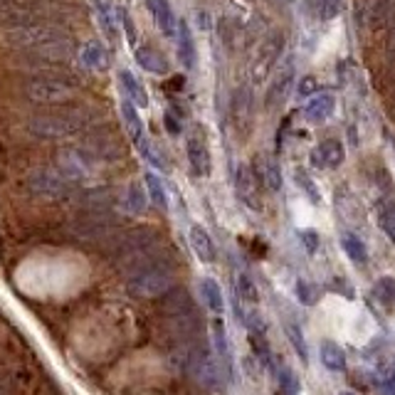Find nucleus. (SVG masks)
Masks as SVG:
<instances>
[{
	"instance_id": "obj_37",
	"label": "nucleus",
	"mask_w": 395,
	"mask_h": 395,
	"mask_svg": "<svg viewBox=\"0 0 395 395\" xmlns=\"http://www.w3.org/2000/svg\"><path fill=\"white\" fill-rule=\"evenodd\" d=\"M237 294L242 297L247 304H255V302H257V287H255V282L250 279L247 275H240V277H237Z\"/></svg>"
},
{
	"instance_id": "obj_36",
	"label": "nucleus",
	"mask_w": 395,
	"mask_h": 395,
	"mask_svg": "<svg viewBox=\"0 0 395 395\" xmlns=\"http://www.w3.org/2000/svg\"><path fill=\"white\" fill-rule=\"evenodd\" d=\"M376 294L386 304L395 307V277H381V279L376 282Z\"/></svg>"
},
{
	"instance_id": "obj_48",
	"label": "nucleus",
	"mask_w": 395,
	"mask_h": 395,
	"mask_svg": "<svg viewBox=\"0 0 395 395\" xmlns=\"http://www.w3.org/2000/svg\"><path fill=\"white\" fill-rule=\"evenodd\" d=\"M341 395H354V393H349V391H346V393H341Z\"/></svg>"
},
{
	"instance_id": "obj_29",
	"label": "nucleus",
	"mask_w": 395,
	"mask_h": 395,
	"mask_svg": "<svg viewBox=\"0 0 395 395\" xmlns=\"http://www.w3.org/2000/svg\"><path fill=\"white\" fill-rule=\"evenodd\" d=\"M319 354H322V363L329 368V371L339 373L346 368V356L344 351H341L339 344H334V341H322V349H319Z\"/></svg>"
},
{
	"instance_id": "obj_35",
	"label": "nucleus",
	"mask_w": 395,
	"mask_h": 395,
	"mask_svg": "<svg viewBox=\"0 0 395 395\" xmlns=\"http://www.w3.org/2000/svg\"><path fill=\"white\" fill-rule=\"evenodd\" d=\"M279 388L284 395H299L302 386H299V378L292 368H282L279 371Z\"/></svg>"
},
{
	"instance_id": "obj_12",
	"label": "nucleus",
	"mask_w": 395,
	"mask_h": 395,
	"mask_svg": "<svg viewBox=\"0 0 395 395\" xmlns=\"http://www.w3.org/2000/svg\"><path fill=\"white\" fill-rule=\"evenodd\" d=\"M185 151H188V163H190V170L198 178H205L210 175L212 170V158H210V148H207V141L200 131L190 133L188 136V143H185Z\"/></svg>"
},
{
	"instance_id": "obj_20",
	"label": "nucleus",
	"mask_w": 395,
	"mask_h": 395,
	"mask_svg": "<svg viewBox=\"0 0 395 395\" xmlns=\"http://www.w3.org/2000/svg\"><path fill=\"white\" fill-rule=\"evenodd\" d=\"M190 247H193V252L198 255L200 262H212L215 260V242H212V237L207 235L205 227L200 225L190 227Z\"/></svg>"
},
{
	"instance_id": "obj_42",
	"label": "nucleus",
	"mask_w": 395,
	"mask_h": 395,
	"mask_svg": "<svg viewBox=\"0 0 395 395\" xmlns=\"http://www.w3.org/2000/svg\"><path fill=\"white\" fill-rule=\"evenodd\" d=\"M116 18H119V23L126 28V37H129V42H136V28H133L129 13H126L124 8H116Z\"/></svg>"
},
{
	"instance_id": "obj_40",
	"label": "nucleus",
	"mask_w": 395,
	"mask_h": 395,
	"mask_svg": "<svg viewBox=\"0 0 395 395\" xmlns=\"http://www.w3.org/2000/svg\"><path fill=\"white\" fill-rule=\"evenodd\" d=\"M341 8H344V0H322L319 3V13L324 20H334L341 13Z\"/></svg>"
},
{
	"instance_id": "obj_23",
	"label": "nucleus",
	"mask_w": 395,
	"mask_h": 395,
	"mask_svg": "<svg viewBox=\"0 0 395 395\" xmlns=\"http://www.w3.org/2000/svg\"><path fill=\"white\" fill-rule=\"evenodd\" d=\"M119 84H121V89H124L126 99H131L136 106H146V104H148L146 89L141 87V82H138V79L133 77L129 69H121V72H119Z\"/></svg>"
},
{
	"instance_id": "obj_14",
	"label": "nucleus",
	"mask_w": 395,
	"mask_h": 395,
	"mask_svg": "<svg viewBox=\"0 0 395 395\" xmlns=\"http://www.w3.org/2000/svg\"><path fill=\"white\" fill-rule=\"evenodd\" d=\"M346 158V151H344V143L339 138H324L317 148H314V156L312 161L317 168H324V170H336Z\"/></svg>"
},
{
	"instance_id": "obj_5",
	"label": "nucleus",
	"mask_w": 395,
	"mask_h": 395,
	"mask_svg": "<svg viewBox=\"0 0 395 395\" xmlns=\"http://www.w3.org/2000/svg\"><path fill=\"white\" fill-rule=\"evenodd\" d=\"M28 185L35 195L42 198H50V200H62L72 193V180H67L60 170H52V168H37L30 173Z\"/></svg>"
},
{
	"instance_id": "obj_32",
	"label": "nucleus",
	"mask_w": 395,
	"mask_h": 395,
	"mask_svg": "<svg viewBox=\"0 0 395 395\" xmlns=\"http://www.w3.org/2000/svg\"><path fill=\"white\" fill-rule=\"evenodd\" d=\"M378 225H381V230L395 242V200H388L378 205Z\"/></svg>"
},
{
	"instance_id": "obj_27",
	"label": "nucleus",
	"mask_w": 395,
	"mask_h": 395,
	"mask_svg": "<svg viewBox=\"0 0 395 395\" xmlns=\"http://www.w3.org/2000/svg\"><path fill=\"white\" fill-rule=\"evenodd\" d=\"M341 247H344L346 257H349L351 262L363 265L368 260V247H366V242H363L359 235L344 232V235H341Z\"/></svg>"
},
{
	"instance_id": "obj_4",
	"label": "nucleus",
	"mask_w": 395,
	"mask_h": 395,
	"mask_svg": "<svg viewBox=\"0 0 395 395\" xmlns=\"http://www.w3.org/2000/svg\"><path fill=\"white\" fill-rule=\"evenodd\" d=\"M282 52H284V33H282V30H272V33L257 45V50H255V57H252L255 82H265V79L270 77V72L275 69Z\"/></svg>"
},
{
	"instance_id": "obj_3",
	"label": "nucleus",
	"mask_w": 395,
	"mask_h": 395,
	"mask_svg": "<svg viewBox=\"0 0 395 395\" xmlns=\"http://www.w3.org/2000/svg\"><path fill=\"white\" fill-rule=\"evenodd\" d=\"M77 82L72 77H55V74H40V77L25 79L23 92L37 104H65L74 97Z\"/></svg>"
},
{
	"instance_id": "obj_28",
	"label": "nucleus",
	"mask_w": 395,
	"mask_h": 395,
	"mask_svg": "<svg viewBox=\"0 0 395 395\" xmlns=\"http://www.w3.org/2000/svg\"><path fill=\"white\" fill-rule=\"evenodd\" d=\"M368 23H371V28H388L391 23H395V0H381L373 5L368 13Z\"/></svg>"
},
{
	"instance_id": "obj_21",
	"label": "nucleus",
	"mask_w": 395,
	"mask_h": 395,
	"mask_svg": "<svg viewBox=\"0 0 395 395\" xmlns=\"http://www.w3.org/2000/svg\"><path fill=\"white\" fill-rule=\"evenodd\" d=\"M178 57L183 62L185 69H193L195 62H198V52H195V40H193V33H190L188 23H178Z\"/></svg>"
},
{
	"instance_id": "obj_31",
	"label": "nucleus",
	"mask_w": 395,
	"mask_h": 395,
	"mask_svg": "<svg viewBox=\"0 0 395 395\" xmlns=\"http://www.w3.org/2000/svg\"><path fill=\"white\" fill-rule=\"evenodd\" d=\"M94 8H97L99 25L104 28L106 37H109V40H116V23H114V13H111L109 0H94Z\"/></svg>"
},
{
	"instance_id": "obj_44",
	"label": "nucleus",
	"mask_w": 395,
	"mask_h": 395,
	"mask_svg": "<svg viewBox=\"0 0 395 395\" xmlns=\"http://www.w3.org/2000/svg\"><path fill=\"white\" fill-rule=\"evenodd\" d=\"M383 395H395V368H391V376L383 381Z\"/></svg>"
},
{
	"instance_id": "obj_17",
	"label": "nucleus",
	"mask_w": 395,
	"mask_h": 395,
	"mask_svg": "<svg viewBox=\"0 0 395 395\" xmlns=\"http://www.w3.org/2000/svg\"><path fill=\"white\" fill-rule=\"evenodd\" d=\"M255 173H257V180L260 185H265L270 193H277V190H282V170L279 165H277L275 158L265 156V153H260L257 158H255Z\"/></svg>"
},
{
	"instance_id": "obj_30",
	"label": "nucleus",
	"mask_w": 395,
	"mask_h": 395,
	"mask_svg": "<svg viewBox=\"0 0 395 395\" xmlns=\"http://www.w3.org/2000/svg\"><path fill=\"white\" fill-rule=\"evenodd\" d=\"M121 202H124V207L131 215H138V212L146 210V190L141 188V183H129V188L124 190Z\"/></svg>"
},
{
	"instance_id": "obj_16",
	"label": "nucleus",
	"mask_w": 395,
	"mask_h": 395,
	"mask_svg": "<svg viewBox=\"0 0 395 395\" xmlns=\"http://www.w3.org/2000/svg\"><path fill=\"white\" fill-rule=\"evenodd\" d=\"M111 227V217L109 212H92L89 210L84 217H79L77 225H74V232L79 237H87V240H97V237H104Z\"/></svg>"
},
{
	"instance_id": "obj_11",
	"label": "nucleus",
	"mask_w": 395,
	"mask_h": 395,
	"mask_svg": "<svg viewBox=\"0 0 395 395\" xmlns=\"http://www.w3.org/2000/svg\"><path fill=\"white\" fill-rule=\"evenodd\" d=\"M0 20L10 28L37 23L35 0H0Z\"/></svg>"
},
{
	"instance_id": "obj_33",
	"label": "nucleus",
	"mask_w": 395,
	"mask_h": 395,
	"mask_svg": "<svg viewBox=\"0 0 395 395\" xmlns=\"http://www.w3.org/2000/svg\"><path fill=\"white\" fill-rule=\"evenodd\" d=\"M143 183H146V188H148V198H151L153 202H156L158 207H168V198H165V190H163V183L156 178L153 173H146L143 175Z\"/></svg>"
},
{
	"instance_id": "obj_2",
	"label": "nucleus",
	"mask_w": 395,
	"mask_h": 395,
	"mask_svg": "<svg viewBox=\"0 0 395 395\" xmlns=\"http://www.w3.org/2000/svg\"><path fill=\"white\" fill-rule=\"evenodd\" d=\"M173 284V272H170L168 265H163L161 260L151 257V252L143 260L136 262V270L126 282V289H129L131 297H161L170 289Z\"/></svg>"
},
{
	"instance_id": "obj_43",
	"label": "nucleus",
	"mask_w": 395,
	"mask_h": 395,
	"mask_svg": "<svg viewBox=\"0 0 395 395\" xmlns=\"http://www.w3.org/2000/svg\"><path fill=\"white\" fill-rule=\"evenodd\" d=\"M302 242H304V247H307L309 252H317V247H319V235L314 232V230H302Z\"/></svg>"
},
{
	"instance_id": "obj_15",
	"label": "nucleus",
	"mask_w": 395,
	"mask_h": 395,
	"mask_svg": "<svg viewBox=\"0 0 395 395\" xmlns=\"http://www.w3.org/2000/svg\"><path fill=\"white\" fill-rule=\"evenodd\" d=\"M334 109H336V99H334V94L324 92V94H317V97L309 99V104L304 106L302 116H304V121H307V124L319 126V124H324V121H329V119H331V114H334Z\"/></svg>"
},
{
	"instance_id": "obj_24",
	"label": "nucleus",
	"mask_w": 395,
	"mask_h": 395,
	"mask_svg": "<svg viewBox=\"0 0 395 395\" xmlns=\"http://www.w3.org/2000/svg\"><path fill=\"white\" fill-rule=\"evenodd\" d=\"M82 205L92 212H111V205H114V195H111V188H94L87 190L82 198Z\"/></svg>"
},
{
	"instance_id": "obj_19",
	"label": "nucleus",
	"mask_w": 395,
	"mask_h": 395,
	"mask_svg": "<svg viewBox=\"0 0 395 395\" xmlns=\"http://www.w3.org/2000/svg\"><path fill=\"white\" fill-rule=\"evenodd\" d=\"M136 62L143 72L151 74H165L168 72V62L163 60V55L158 50H153L151 45H138L136 47Z\"/></svg>"
},
{
	"instance_id": "obj_41",
	"label": "nucleus",
	"mask_w": 395,
	"mask_h": 395,
	"mask_svg": "<svg viewBox=\"0 0 395 395\" xmlns=\"http://www.w3.org/2000/svg\"><path fill=\"white\" fill-rule=\"evenodd\" d=\"M319 89V82H317V77H304L302 82H299V89H297V94L302 99H307V97H314V92Z\"/></svg>"
},
{
	"instance_id": "obj_39",
	"label": "nucleus",
	"mask_w": 395,
	"mask_h": 395,
	"mask_svg": "<svg viewBox=\"0 0 395 395\" xmlns=\"http://www.w3.org/2000/svg\"><path fill=\"white\" fill-rule=\"evenodd\" d=\"M287 334H289V339H292V344L297 346V351H299V356H302L304 361L309 359V351H307V344H304V336H302V329L297 327V324H287Z\"/></svg>"
},
{
	"instance_id": "obj_25",
	"label": "nucleus",
	"mask_w": 395,
	"mask_h": 395,
	"mask_svg": "<svg viewBox=\"0 0 395 395\" xmlns=\"http://www.w3.org/2000/svg\"><path fill=\"white\" fill-rule=\"evenodd\" d=\"M200 294H202L205 307L210 309L212 314H222V309H225V299H222V289L215 279L205 277V279L200 282Z\"/></svg>"
},
{
	"instance_id": "obj_1",
	"label": "nucleus",
	"mask_w": 395,
	"mask_h": 395,
	"mask_svg": "<svg viewBox=\"0 0 395 395\" xmlns=\"http://www.w3.org/2000/svg\"><path fill=\"white\" fill-rule=\"evenodd\" d=\"M94 121V114L87 109H52L30 116L28 129L42 138H65L77 136Z\"/></svg>"
},
{
	"instance_id": "obj_47",
	"label": "nucleus",
	"mask_w": 395,
	"mask_h": 395,
	"mask_svg": "<svg viewBox=\"0 0 395 395\" xmlns=\"http://www.w3.org/2000/svg\"><path fill=\"white\" fill-rule=\"evenodd\" d=\"M388 47H391V52H395V25L391 28V33H388Z\"/></svg>"
},
{
	"instance_id": "obj_8",
	"label": "nucleus",
	"mask_w": 395,
	"mask_h": 395,
	"mask_svg": "<svg viewBox=\"0 0 395 395\" xmlns=\"http://www.w3.org/2000/svg\"><path fill=\"white\" fill-rule=\"evenodd\" d=\"M252 109H255V101H252V92H250V87H237V92H235L232 97V126L235 131H237V136L247 138L250 133H252Z\"/></svg>"
},
{
	"instance_id": "obj_46",
	"label": "nucleus",
	"mask_w": 395,
	"mask_h": 395,
	"mask_svg": "<svg viewBox=\"0 0 395 395\" xmlns=\"http://www.w3.org/2000/svg\"><path fill=\"white\" fill-rule=\"evenodd\" d=\"M163 121H165V126H168V131L173 133V136H178V133H180V124L175 121V116L173 114H165Z\"/></svg>"
},
{
	"instance_id": "obj_6",
	"label": "nucleus",
	"mask_w": 395,
	"mask_h": 395,
	"mask_svg": "<svg viewBox=\"0 0 395 395\" xmlns=\"http://www.w3.org/2000/svg\"><path fill=\"white\" fill-rule=\"evenodd\" d=\"M65 33H60L57 28H50V25H37V23H30V25H20V28H13L8 35V42L20 50H40V47L50 45V42L60 40Z\"/></svg>"
},
{
	"instance_id": "obj_7",
	"label": "nucleus",
	"mask_w": 395,
	"mask_h": 395,
	"mask_svg": "<svg viewBox=\"0 0 395 395\" xmlns=\"http://www.w3.org/2000/svg\"><path fill=\"white\" fill-rule=\"evenodd\" d=\"M235 190H237V198L250 207V210L260 212L262 210V195H260V180L257 173H255L252 165H240L237 173H235Z\"/></svg>"
},
{
	"instance_id": "obj_38",
	"label": "nucleus",
	"mask_w": 395,
	"mask_h": 395,
	"mask_svg": "<svg viewBox=\"0 0 395 395\" xmlns=\"http://www.w3.org/2000/svg\"><path fill=\"white\" fill-rule=\"evenodd\" d=\"M297 297H299V302L302 304H314L317 302V287L312 284V282H307V279H299L297 282Z\"/></svg>"
},
{
	"instance_id": "obj_45",
	"label": "nucleus",
	"mask_w": 395,
	"mask_h": 395,
	"mask_svg": "<svg viewBox=\"0 0 395 395\" xmlns=\"http://www.w3.org/2000/svg\"><path fill=\"white\" fill-rule=\"evenodd\" d=\"M183 87H185L183 77H173L170 82H165V89H168V92H183Z\"/></svg>"
},
{
	"instance_id": "obj_22",
	"label": "nucleus",
	"mask_w": 395,
	"mask_h": 395,
	"mask_svg": "<svg viewBox=\"0 0 395 395\" xmlns=\"http://www.w3.org/2000/svg\"><path fill=\"white\" fill-rule=\"evenodd\" d=\"M79 62L84 65V69L89 72H101L106 67V50L99 42H87V45L79 50Z\"/></svg>"
},
{
	"instance_id": "obj_26",
	"label": "nucleus",
	"mask_w": 395,
	"mask_h": 395,
	"mask_svg": "<svg viewBox=\"0 0 395 395\" xmlns=\"http://www.w3.org/2000/svg\"><path fill=\"white\" fill-rule=\"evenodd\" d=\"M121 116H124V126L126 131H129L131 141H141L143 138V124H141V116H138L136 111V104H133L131 99H124L121 101Z\"/></svg>"
},
{
	"instance_id": "obj_10",
	"label": "nucleus",
	"mask_w": 395,
	"mask_h": 395,
	"mask_svg": "<svg viewBox=\"0 0 395 395\" xmlns=\"http://www.w3.org/2000/svg\"><path fill=\"white\" fill-rule=\"evenodd\" d=\"M79 151L89 158V161H114V158L121 156V146L111 133H92L82 141V148Z\"/></svg>"
},
{
	"instance_id": "obj_34",
	"label": "nucleus",
	"mask_w": 395,
	"mask_h": 395,
	"mask_svg": "<svg viewBox=\"0 0 395 395\" xmlns=\"http://www.w3.org/2000/svg\"><path fill=\"white\" fill-rule=\"evenodd\" d=\"M294 180L299 183V188L304 190V195H307L309 200H312V202H322V193H319L317 183H314V178L307 173V170H304V168H297Z\"/></svg>"
},
{
	"instance_id": "obj_9",
	"label": "nucleus",
	"mask_w": 395,
	"mask_h": 395,
	"mask_svg": "<svg viewBox=\"0 0 395 395\" xmlns=\"http://www.w3.org/2000/svg\"><path fill=\"white\" fill-rule=\"evenodd\" d=\"M292 84H294V62H287V65L277 69L270 82V92H267V99H265L267 109L270 111L282 109L287 104V99H289Z\"/></svg>"
},
{
	"instance_id": "obj_13",
	"label": "nucleus",
	"mask_w": 395,
	"mask_h": 395,
	"mask_svg": "<svg viewBox=\"0 0 395 395\" xmlns=\"http://www.w3.org/2000/svg\"><path fill=\"white\" fill-rule=\"evenodd\" d=\"M57 170L72 183H79L89 175V158L82 151H60L57 153Z\"/></svg>"
},
{
	"instance_id": "obj_18",
	"label": "nucleus",
	"mask_w": 395,
	"mask_h": 395,
	"mask_svg": "<svg viewBox=\"0 0 395 395\" xmlns=\"http://www.w3.org/2000/svg\"><path fill=\"white\" fill-rule=\"evenodd\" d=\"M148 3V10H151L153 20H156L158 30H161L163 35H175V30H178V23H175V15H173V8H170L168 0H146Z\"/></svg>"
}]
</instances>
